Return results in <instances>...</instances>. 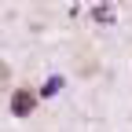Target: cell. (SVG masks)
<instances>
[{"mask_svg": "<svg viewBox=\"0 0 132 132\" xmlns=\"http://www.w3.org/2000/svg\"><path fill=\"white\" fill-rule=\"evenodd\" d=\"M33 106H37V95H33L29 88H15L11 92V114H15V118H26Z\"/></svg>", "mask_w": 132, "mask_h": 132, "instance_id": "cell-1", "label": "cell"}, {"mask_svg": "<svg viewBox=\"0 0 132 132\" xmlns=\"http://www.w3.org/2000/svg\"><path fill=\"white\" fill-rule=\"evenodd\" d=\"M92 19H95V22H103V26L114 22V7H110V4H95V7H92Z\"/></svg>", "mask_w": 132, "mask_h": 132, "instance_id": "cell-2", "label": "cell"}, {"mask_svg": "<svg viewBox=\"0 0 132 132\" xmlns=\"http://www.w3.org/2000/svg\"><path fill=\"white\" fill-rule=\"evenodd\" d=\"M59 88H62V77H48V81H44V88H40V95H44V99H52Z\"/></svg>", "mask_w": 132, "mask_h": 132, "instance_id": "cell-3", "label": "cell"}]
</instances>
